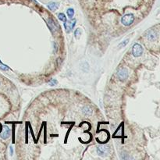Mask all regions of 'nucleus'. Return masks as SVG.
<instances>
[{"label": "nucleus", "mask_w": 160, "mask_h": 160, "mask_svg": "<svg viewBox=\"0 0 160 160\" xmlns=\"http://www.w3.org/2000/svg\"><path fill=\"white\" fill-rule=\"evenodd\" d=\"M109 152V148L107 146L101 145L97 148V153L100 156H105Z\"/></svg>", "instance_id": "3"}, {"label": "nucleus", "mask_w": 160, "mask_h": 160, "mask_svg": "<svg viewBox=\"0 0 160 160\" xmlns=\"http://www.w3.org/2000/svg\"><path fill=\"white\" fill-rule=\"evenodd\" d=\"M83 113L85 115H91L92 113V110L89 106H85V107L83 108Z\"/></svg>", "instance_id": "10"}, {"label": "nucleus", "mask_w": 160, "mask_h": 160, "mask_svg": "<svg viewBox=\"0 0 160 160\" xmlns=\"http://www.w3.org/2000/svg\"><path fill=\"white\" fill-rule=\"evenodd\" d=\"M10 155H13V148L10 147Z\"/></svg>", "instance_id": "17"}, {"label": "nucleus", "mask_w": 160, "mask_h": 160, "mask_svg": "<svg viewBox=\"0 0 160 160\" xmlns=\"http://www.w3.org/2000/svg\"><path fill=\"white\" fill-rule=\"evenodd\" d=\"M128 42H129V39H126V40H125L124 42H121L120 45H119V47L120 48H121V47H124L126 44L128 43Z\"/></svg>", "instance_id": "14"}, {"label": "nucleus", "mask_w": 160, "mask_h": 160, "mask_svg": "<svg viewBox=\"0 0 160 160\" xmlns=\"http://www.w3.org/2000/svg\"><path fill=\"white\" fill-rule=\"evenodd\" d=\"M58 17H59V19L61 20V21H63V22L67 21V16H65L64 13H59L58 15Z\"/></svg>", "instance_id": "12"}, {"label": "nucleus", "mask_w": 160, "mask_h": 160, "mask_svg": "<svg viewBox=\"0 0 160 160\" xmlns=\"http://www.w3.org/2000/svg\"><path fill=\"white\" fill-rule=\"evenodd\" d=\"M57 80H54V79H52L50 81H49V84H50L51 86H53V85H56V84H57Z\"/></svg>", "instance_id": "16"}, {"label": "nucleus", "mask_w": 160, "mask_h": 160, "mask_svg": "<svg viewBox=\"0 0 160 160\" xmlns=\"http://www.w3.org/2000/svg\"><path fill=\"white\" fill-rule=\"evenodd\" d=\"M47 24H48V27H49V29H50L52 32H54V31H56L57 27H56V25L55 22L53 21L52 19H48V20Z\"/></svg>", "instance_id": "8"}, {"label": "nucleus", "mask_w": 160, "mask_h": 160, "mask_svg": "<svg viewBox=\"0 0 160 160\" xmlns=\"http://www.w3.org/2000/svg\"><path fill=\"white\" fill-rule=\"evenodd\" d=\"M67 16H69V18L72 19L73 15H74V10H73V9H72V8H69V9L67 10Z\"/></svg>", "instance_id": "11"}, {"label": "nucleus", "mask_w": 160, "mask_h": 160, "mask_svg": "<svg viewBox=\"0 0 160 160\" xmlns=\"http://www.w3.org/2000/svg\"><path fill=\"white\" fill-rule=\"evenodd\" d=\"M0 69H2V70H8V69H9L10 68L7 67L6 65H5V64H3L1 61H0Z\"/></svg>", "instance_id": "13"}, {"label": "nucleus", "mask_w": 160, "mask_h": 160, "mask_svg": "<svg viewBox=\"0 0 160 160\" xmlns=\"http://www.w3.org/2000/svg\"><path fill=\"white\" fill-rule=\"evenodd\" d=\"M58 7H59L58 3H56V2H51L48 5V8L52 11H56L58 9Z\"/></svg>", "instance_id": "9"}, {"label": "nucleus", "mask_w": 160, "mask_h": 160, "mask_svg": "<svg viewBox=\"0 0 160 160\" xmlns=\"http://www.w3.org/2000/svg\"><path fill=\"white\" fill-rule=\"evenodd\" d=\"M117 76L119 77V79L120 80H124L127 78L128 77V71L127 69H126L124 68H122L120 69H119L117 72Z\"/></svg>", "instance_id": "5"}, {"label": "nucleus", "mask_w": 160, "mask_h": 160, "mask_svg": "<svg viewBox=\"0 0 160 160\" xmlns=\"http://www.w3.org/2000/svg\"><path fill=\"white\" fill-rule=\"evenodd\" d=\"M143 52V48L141 45H139L137 43L134 44L133 48H132V53H133V56L134 57H138V56H141V54Z\"/></svg>", "instance_id": "2"}, {"label": "nucleus", "mask_w": 160, "mask_h": 160, "mask_svg": "<svg viewBox=\"0 0 160 160\" xmlns=\"http://www.w3.org/2000/svg\"><path fill=\"white\" fill-rule=\"evenodd\" d=\"M145 37L147 39H149V41H154L158 37V33L155 31V30L153 29H151L149 31H148L146 32V34H145Z\"/></svg>", "instance_id": "4"}, {"label": "nucleus", "mask_w": 160, "mask_h": 160, "mask_svg": "<svg viewBox=\"0 0 160 160\" xmlns=\"http://www.w3.org/2000/svg\"><path fill=\"white\" fill-rule=\"evenodd\" d=\"M134 20V16L133 14L129 13V14H126L121 19V22L125 26H129L130 24H132V23Z\"/></svg>", "instance_id": "1"}, {"label": "nucleus", "mask_w": 160, "mask_h": 160, "mask_svg": "<svg viewBox=\"0 0 160 160\" xmlns=\"http://www.w3.org/2000/svg\"><path fill=\"white\" fill-rule=\"evenodd\" d=\"M80 30L79 29V28H77V29H76V31L74 32V35H75V37L77 38H78V37L80 36Z\"/></svg>", "instance_id": "15"}, {"label": "nucleus", "mask_w": 160, "mask_h": 160, "mask_svg": "<svg viewBox=\"0 0 160 160\" xmlns=\"http://www.w3.org/2000/svg\"><path fill=\"white\" fill-rule=\"evenodd\" d=\"M75 24H76V20H69V21H66L64 23V27H65V29L66 31H67V32H70L72 30H73V28L75 26Z\"/></svg>", "instance_id": "6"}, {"label": "nucleus", "mask_w": 160, "mask_h": 160, "mask_svg": "<svg viewBox=\"0 0 160 160\" xmlns=\"http://www.w3.org/2000/svg\"><path fill=\"white\" fill-rule=\"evenodd\" d=\"M10 128L8 127V126H4V128H3V130H2V132L1 133V137L2 138V139H6V138H8L10 137Z\"/></svg>", "instance_id": "7"}]
</instances>
